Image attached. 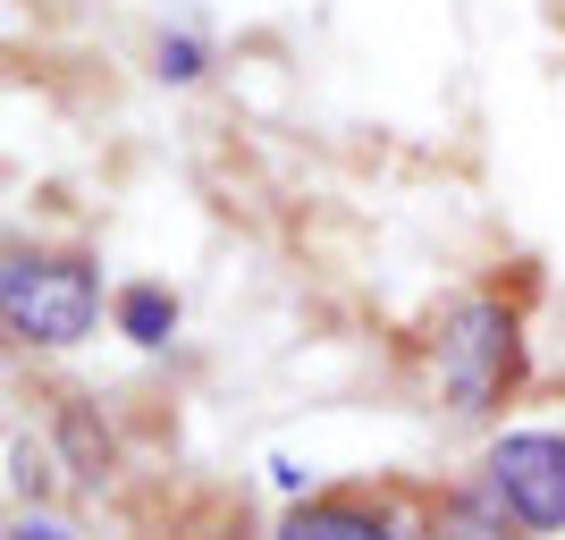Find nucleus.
Instances as JSON below:
<instances>
[{
    "label": "nucleus",
    "instance_id": "39448f33",
    "mask_svg": "<svg viewBox=\"0 0 565 540\" xmlns=\"http://www.w3.org/2000/svg\"><path fill=\"white\" fill-rule=\"evenodd\" d=\"M118 329H127V338H136V347H169V329H178V296H169V287H127V296H118Z\"/></svg>",
    "mask_w": 565,
    "mask_h": 540
},
{
    "label": "nucleus",
    "instance_id": "f03ea898",
    "mask_svg": "<svg viewBox=\"0 0 565 540\" xmlns=\"http://www.w3.org/2000/svg\"><path fill=\"white\" fill-rule=\"evenodd\" d=\"M523 380V329L498 296H465L439 321V389L456 414H498L507 389Z\"/></svg>",
    "mask_w": 565,
    "mask_h": 540
},
{
    "label": "nucleus",
    "instance_id": "7ed1b4c3",
    "mask_svg": "<svg viewBox=\"0 0 565 540\" xmlns=\"http://www.w3.org/2000/svg\"><path fill=\"white\" fill-rule=\"evenodd\" d=\"M481 490L523 532H565V440L557 431H515L481 456Z\"/></svg>",
    "mask_w": 565,
    "mask_h": 540
},
{
    "label": "nucleus",
    "instance_id": "f257e3e1",
    "mask_svg": "<svg viewBox=\"0 0 565 540\" xmlns=\"http://www.w3.org/2000/svg\"><path fill=\"white\" fill-rule=\"evenodd\" d=\"M0 321L25 347H76L102 321V271L85 254H9V271H0Z\"/></svg>",
    "mask_w": 565,
    "mask_h": 540
},
{
    "label": "nucleus",
    "instance_id": "0eeeda50",
    "mask_svg": "<svg viewBox=\"0 0 565 540\" xmlns=\"http://www.w3.org/2000/svg\"><path fill=\"white\" fill-rule=\"evenodd\" d=\"M18 540H68L60 523H18Z\"/></svg>",
    "mask_w": 565,
    "mask_h": 540
},
{
    "label": "nucleus",
    "instance_id": "423d86ee",
    "mask_svg": "<svg viewBox=\"0 0 565 540\" xmlns=\"http://www.w3.org/2000/svg\"><path fill=\"white\" fill-rule=\"evenodd\" d=\"M161 76L169 85H194V76H203V43H194V34H161Z\"/></svg>",
    "mask_w": 565,
    "mask_h": 540
},
{
    "label": "nucleus",
    "instance_id": "20e7f679",
    "mask_svg": "<svg viewBox=\"0 0 565 540\" xmlns=\"http://www.w3.org/2000/svg\"><path fill=\"white\" fill-rule=\"evenodd\" d=\"M279 540H397L372 507H354V498H312L296 516L279 523Z\"/></svg>",
    "mask_w": 565,
    "mask_h": 540
}]
</instances>
